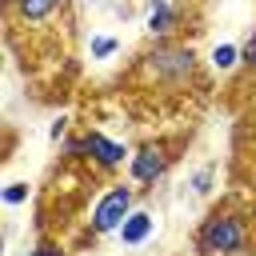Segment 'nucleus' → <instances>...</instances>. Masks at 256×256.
Here are the masks:
<instances>
[{"label":"nucleus","instance_id":"1","mask_svg":"<svg viewBox=\"0 0 256 256\" xmlns=\"http://www.w3.org/2000/svg\"><path fill=\"white\" fill-rule=\"evenodd\" d=\"M244 248V224L240 216H212L200 232V252L208 256H232Z\"/></svg>","mask_w":256,"mask_h":256},{"label":"nucleus","instance_id":"14","mask_svg":"<svg viewBox=\"0 0 256 256\" xmlns=\"http://www.w3.org/2000/svg\"><path fill=\"white\" fill-rule=\"evenodd\" d=\"M64 128H68V120H64V116H60V120H56V124H52V140H60V136H64Z\"/></svg>","mask_w":256,"mask_h":256},{"label":"nucleus","instance_id":"2","mask_svg":"<svg viewBox=\"0 0 256 256\" xmlns=\"http://www.w3.org/2000/svg\"><path fill=\"white\" fill-rule=\"evenodd\" d=\"M128 208H132V192H128V184H120V188H112V192L96 204L92 228H96V232H116V228L128 220Z\"/></svg>","mask_w":256,"mask_h":256},{"label":"nucleus","instance_id":"9","mask_svg":"<svg viewBox=\"0 0 256 256\" xmlns=\"http://www.w3.org/2000/svg\"><path fill=\"white\" fill-rule=\"evenodd\" d=\"M236 60H240V48H232V44H224V48H216V52H212V64H216L220 72H224V68H232Z\"/></svg>","mask_w":256,"mask_h":256},{"label":"nucleus","instance_id":"7","mask_svg":"<svg viewBox=\"0 0 256 256\" xmlns=\"http://www.w3.org/2000/svg\"><path fill=\"white\" fill-rule=\"evenodd\" d=\"M172 20H176L172 4H168V0H152V12H148V32H152V36H164V32H172Z\"/></svg>","mask_w":256,"mask_h":256},{"label":"nucleus","instance_id":"3","mask_svg":"<svg viewBox=\"0 0 256 256\" xmlns=\"http://www.w3.org/2000/svg\"><path fill=\"white\" fill-rule=\"evenodd\" d=\"M148 68H152L160 80H184V76H192L196 56H192L188 48H160V52L148 56Z\"/></svg>","mask_w":256,"mask_h":256},{"label":"nucleus","instance_id":"11","mask_svg":"<svg viewBox=\"0 0 256 256\" xmlns=\"http://www.w3.org/2000/svg\"><path fill=\"white\" fill-rule=\"evenodd\" d=\"M4 200H8V204H24V200H28V184H8V188H4Z\"/></svg>","mask_w":256,"mask_h":256},{"label":"nucleus","instance_id":"8","mask_svg":"<svg viewBox=\"0 0 256 256\" xmlns=\"http://www.w3.org/2000/svg\"><path fill=\"white\" fill-rule=\"evenodd\" d=\"M16 4H20V12H24L28 20H44L48 12H56L60 0H16Z\"/></svg>","mask_w":256,"mask_h":256},{"label":"nucleus","instance_id":"12","mask_svg":"<svg viewBox=\"0 0 256 256\" xmlns=\"http://www.w3.org/2000/svg\"><path fill=\"white\" fill-rule=\"evenodd\" d=\"M192 188H196V192H208V188H212V168H200V172L192 176Z\"/></svg>","mask_w":256,"mask_h":256},{"label":"nucleus","instance_id":"13","mask_svg":"<svg viewBox=\"0 0 256 256\" xmlns=\"http://www.w3.org/2000/svg\"><path fill=\"white\" fill-rule=\"evenodd\" d=\"M32 256H64V252H60V248H52V244H40Z\"/></svg>","mask_w":256,"mask_h":256},{"label":"nucleus","instance_id":"15","mask_svg":"<svg viewBox=\"0 0 256 256\" xmlns=\"http://www.w3.org/2000/svg\"><path fill=\"white\" fill-rule=\"evenodd\" d=\"M244 60H248V64H256V36L248 40V48H244Z\"/></svg>","mask_w":256,"mask_h":256},{"label":"nucleus","instance_id":"6","mask_svg":"<svg viewBox=\"0 0 256 256\" xmlns=\"http://www.w3.org/2000/svg\"><path fill=\"white\" fill-rule=\"evenodd\" d=\"M152 236V216L148 212H128V220L120 224V240L124 244H144Z\"/></svg>","mask_w":256,"mask_h":256},{"label":"nucleus","instance_id":"5","mask_svg":"<svg viewBox=\"0 0 256 256\" xmlns=\"http://www.w3.org/2000/svg\"><path fill=\"white\" fill-rule=\"evenodd\" d=\"M164 168H168V160H164V148H160V144H144V148L136 152V160L128 164V172H132L136 184H152V180H160Z\"/></svg>","mask_w":256,"mask_h":256},{"label":"nucleus","instance_id":"10","mask_svg":"<svg viewBox=\"0 0 256 256\" xmlns=\"http://www.w3.org/2000/svg\"><path fill=\"white\" fill-rule=\"evenodd\" d=\"M112 52H116V40H112V36H96V40H92V56L104 60V56H112Z\"/></svg>","mask_w":256,"mask_h":256},{"label":"nucleus","instance_id":"4","mask_svg":"<svg viewBox=\"0 0 256 256\" xmlns=\"http://www.w3.org/2000/svg\"><path fill=\"white\" fill-rule=\"evenodd\" d=\"M68 152L72 156H92V160H100L104 168H116L120 160H124V148L120 144H112L108 136H100V132H92L88 140H72L68 144Z\"/></svg>","mask_w":256,"mask_h":256}]
</instances>
